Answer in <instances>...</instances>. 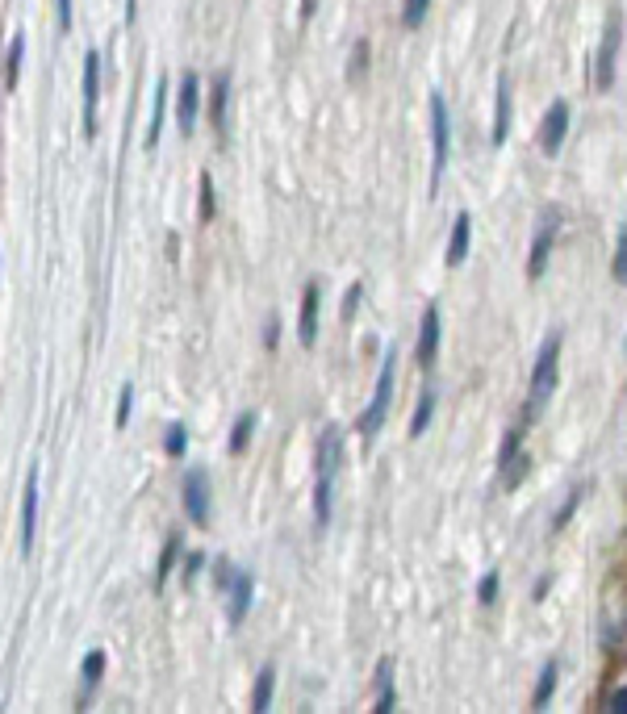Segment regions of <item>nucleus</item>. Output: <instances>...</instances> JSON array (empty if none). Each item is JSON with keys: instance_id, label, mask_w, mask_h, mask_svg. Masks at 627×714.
<instances>
[{"instance_id": "f257e3e1", "label": "nucleus", "mask_w": 627, "mask_h": 714, "mask_svg": "<svg viewBox=\"0 0 627 714\" xmlns=\"http://www.w3.org/2000/svg\"><path fill=\"white\" fill-rule=\"evenodd\" d=\"M339 468H343V431L339 426H327L318 439V456H314V522L322 531L331 527V514H335Z\"/></svg>"}, {"instance_id": "f03ea898", "label": "nucleus", "mask_w": 627, "mask_h": 714, "mask_svg": "<svg viewBox=\"0 0 627 714\" xmlns=\"http://www.w3.org/2000/svg\"><path fill=\"white\" fill-rule=\"evenodd\" d=\"M561 385V330H552V335L540 343L536 351V364H531V380H527V401H523V418L536 422L544 418L548 401Z\"/></svg>"}, {"instance_id": "7ed1b4c3", "label": "nucleus", "mask_w": 627, "mask_h": 714, "mask_svg": "<svg viewBox=\"0 0 627 714\" xmlns=\"http://www.w3.org/2000/svg\"><path fill=\"white\" fill-rule=\"evenodd\" d=\"M393 385H398V351H385V360H381V372H377V389H373V401L360 410V435L364 439H377L381 435V426L389 418V406H393Z\"/></svg>"}, {"instance_id": "20e7f679", "label": "nucleus", "mask_w": 627, "mask_h": 714, "mask_svg": "<svg viewBox=\"0 0 627 714\" xmlns=\"http://www.w3.org/2000/svg\"><path fill=\"white\" fill-rule=\"evenodd\" d=\"M427 117H431V193H435L448 172V151H452V117H448L444 92H431L427 97Z\"/></svg>"}, {"instance_id": "39448f33", "label": "nucleus", "mask_w": 627, "mask_h": 714, "mask_svg": "<svg viewBox=\"0 0 627 714\" xmlns=\"http://www.w3.org/2000/svg\"><path fill=\"white\" fill-rule=\"evenodd\" d=\"M619 46H623V13L611 9V13H607V26H602V42H598V51H594V67H590V80H594L598 92H611V88H615Z\"/></svg>"}, {"instance_id": "423d86ee", "label": "nucleus", "mask_w": 627, "mask_h": 714, "mask_svg": "<svg viewBox=\"0 0 627 714\" xmlns=\"http://www.w3.org/2000/svg\"><path fill=\"white\" fill-rule=\"evenodd\" d=\"M556 234H561V213L556 209H544V218L531 234V251H527V280H540L548 272V259H552V247H556Z\"/></svg>"}, {"instance_id": "0eeeda50", "label": "nucleus", "mask_w": 627, "mask_h": 714, "mask_svg": "<svg viewBox=\"0 0 627 714\" xmlns=\"http://www.w3.org/2000/svg\"><path fill=\"white\" fill-rule=\"evenodd\" d=\"M569 117H573L569 101H552V105L544 109V117H540V151H544L548 159L561 155L565 134H569Z\"/></svg>"}, {"instance_id": "6e6552de", "label": "nucleus", "mask_w": 627, "mask_h": 714, "mask_svg": "<svg viewBox=\"0 0 627 714\" xmlns=\"http://www.w3.org/2000/svg\"><path fill=\"white\" fill-rule=\"evenodd\" d=\"M209 502H214V485H209V472L193 468L184 476V514L193 518V527H205L209 522Z\"/></svg>"}, {"instance_id": "1a4fd4ad", "label": "nucleus", "mask_w": 627, "mask_h": 714, "mask_svg": "<svg viewBox=\"0 0 627 714\" xmlns=\"http://www.w3.org/2000/svg\"><path fill=\"white\" fill-rule=\"evenodd\" d=\"M439 339H444V318H439V305L431 301V305L423 309V322H418V347H414V355H418V364H423V368L435 364Z\"/></svg>"}, {"instance_id": "9d476101", "label": "nucleus", "mask_w": 627, "mask_h": 714, "mask_svg": "<svg viewBox=\"0 0 627 714\" xmlns=\"http://www.w3.org/2000/svg\"><path fill=\"white\" fill-rule=\"evenodd\" d=\"M97 105H101V55H84V130L88 138L97 134Z\"/></svg>"}, {"instance_id": "9b49d317", "label": "nucleus", "mask_w": 627, "mask_h": 714, "mask_svg": "<svg viewBox=\"0 0 627 714\" xmlns=\"http://www.w3.org/2000/svg\"><path fill=\"white\" fill-rule=\"evenodd\" d=\"M197 113H201V80L189 71V76L180 80V92H176V126H180V134L197 130Z\"/></svg>"}, {"instance_id": "f8f14e48", "label": "nucleus", "mask_w": 627, "mask_h": 714, "mask_svg": "<svg viewBox=\"0 0 627 714\" xmlns=\"http://www.w3.org/2000/svg\"><path fill=\"white\" fill-rule=\"evenodd\" d=\"M230 593H226V618H230V623H243V618L251 614V602H255V577L251 573H243V568H235V577H230V585H226Z\"/></svg>"}, {"instance_id": "ddd939ff", "label": "nucleus", "mask_w": 627, "mask_h": 714, "mask_svg": "<svg viewBox=\"0 0 627 714\" xmlns=\"http://www.w3.org/2000/svg\"><path fill=\"white\" fill-rule=\"evenodd\" d=\"M469 247H473V213H456L452 222V238H448V251H444V264L448 268H460L464 259H469Z\"/></svg>"}, {"instance_id": "4468645a", "label": "nucleus", "mask_w": 627, "mask_h": 714, "mask_svg": "<svg viewBox=\"0 0 627 714\" xmlns=\"http://www.w3.org/2000/svg\"><path fill=\"white\" fill-rule=\"evenodd\" d=\"M34 535H38V472H30L26 497H21V552H34Z\"/></svg>"}, {"instance_id": "2eb2a0df", "label": "nucleus", "mask_w": 627, "mask_h": 714, "mask_svg": "<svg viewBox=\"0 0 627 714\" xmlns=\"http://www.w3.org/2000/svg\"><path fill=\"white\" fill-rule=\"evenodd\" d=\"M318 301H322V293H318V284L310 280L306 293H301V318H297L301 347H314V339H318Z\"/></svg>"}, {"instance_id": "dca6fc26", "label": "nucleus", "mask_w": 627, "mask_h": 714, "mask_svg": "<svg viewBox=\"0 0 627 714\" xmlns=\"http://www.w3.org/2000/svg\"><path fill=\"white\" fill-rule=\"evenodd\" d=\"M510 138V76H498V92H494V130H490V142L502 147Z\"/></svg>"}, {"instance_id": "f3484780", "label": "nucleus", "mask_w": 627, "mask_h": 714, "mask_svg": "<svg viewBox=\"0 0 627 714\" xmlns=\"http://www.w3.org/2000/svg\"><path fill=\"white\" fill-rule=\"evenodd\" d=\"M377 714H393L398 710V685H393V660L385 656L377 664V702H373Z\"/></svg>"}, {"instance_id": "a211bd4d", "label": "nucleus", "mask_w": 627, "mask_h": 714, "mask_svg": "<svg viewBox=\"0 0 627 714\" xmlns=\"http://www.w3.org/2000/svg\"><path fill=\"white\" fill-rule=\"evenodd\" d=\"M556 681H561V664L548 660L544 669H540V681H536V694H531V706L544 710V706L552 702V694H556Z\"/></svg>"}, {"instance_id": "6ab92c4d", "label": "nucleus", "mask_w": 627, "mask_h": 714, "mask_svg": "<svg viewBox=\"0 0 627 714\" xmlns=\"http://www.w3.org/2000/svg\"><path fill=\"white\" fill-rule=\"evenodd\" d=\"M435 389H427L423 397H418V406H414V414H410V439H423L427 435V426H431V418H435Z\"/></svg>"}, {"instance_id": "aec40b11", "label": "nucleus", "mask_w": 627, "mask_h": 714, "mask_svg": "<svg viewBox=\"0 0 627 714\" xmlns=\"http://www.w3.org/2000/svg\"><path fill=\"white\" fill-rule=\"evenodd\" d=\"M164 113H168V84H155V105H151V126H147V147H155L159 134H164Z\"/></svg>"}, {"instance_id": "412c9836", "label": "nucleus", "mask_w": 627, "mask_h": 714, "mask_svg": "<svg viewBox=\"0 0 627 714\" xmlns=\"http://www.w3.org/2000/svg\"><path fill=\"white\" fill-rule=\"evenodd\" d=\"M523 456V431H519V426H510V431L502 435V447H498V460H494V468L498 472H506L510 464H515Z\"/></svg>"}, {"instance_id": "4be33fe9", "label": "nucleus", "mask_w": 627, "mask_h": 714, "mask_svg": "<svg viewBox=\"0 0 627 714\" xmlns=\"http://www.w3.org/2000/svg\"><path fill=\"white\" fill-rule=\"evenodd\" d=\"M255 410H247V414H239V422H235V431H230V456H243L247 451V443H251V435H255Z\"/></svg>"}, {"instance_id": "5701e85b", "label": "nucleus", "mask_w": 627, "mask_h": 714, "mask_svg": "<svg viewBox=\"0 0 627 714\" xmlns=\"http://www.w3.org/2000/svg\"><path fill=\"white\" fill-rule=\"evenodd\" d=\"M176 560H180V535H172V539H168L164 556H159V564H155V589H164V585H168V577H172Z\"/></svg>"}, {"instance_id": "b1692460", "label": "nucleus", "mask_w": 627, "mask_h": 714, "mask_svg": "<svg viewBox=\"0 0 627 714\" xmlns=\"http://www.w3.org/2000/svg\"><path fill=\"white\" fill-rule=\"evenodd\" d=\"M582 497H586V485H573V493L565 497V506L556 510V518H552V535H561L569 527V518L577 514V506H582Z\"/></svg>"}, {"instance_id": "393cba45", "label": "nucleus", "mask_w": 627, "mask_h": 714, "mask_svg": "<svg viewBox=\"0 0 627 714\" xmlns=\"http://www.w3.org/2000/svg\"><path fill=\"white\" fill-rule=\"evenodd\" d=\"M272 694H276V673H272V669H264V673H260V681H255L251 710H255V714H264V710L272 706Z\"/></svg>"}, {"instance_id": "a878e982", "label": "nucleus", "mask_w": 627, "mask_h": 714, "mask_svg": "<svg viewBox=\"0 0 627 714\" xmlns=\"http://www.w3.org/2000/svg\"><path fill=\"white\" fill-rule=\"evenodd\" d=\"M21 55H26V38H13L9 42V59H5V88H17V76H21Z\"/></svg>"}, {"instance_id": "bb28decb", "label": "nucleus", "mask_w": 627, "mask_h": 714, "mask_svg": "<svg viewBox=\"0 0 627 714\" xmlns=\"http://www.w3.org/2000/svg\"><path fill=\"white\" fill-rule=\"evenodd\" d=\"M611 276H615V284H627V222L619 226V238H615V255H611Z\"/></svg>"}, {"instance_id": "cd10ccee", "label": "nucleus", "mask_w": 627, "mask_h": 714, "mask_svg": "<svg viewBox=\"0 0 627 714\" xmlns=\"http://www.w3.org/2000/svg\"><path fill=\"white\" fill-rule=\"evenodd\" d=\"M226 101H230V80L218 76V80H214V97H209V109H214V126H218V130L226 126Z\"/></svg>"}, {"instance_id": "c85d7f7f", "label": "nucleus", "mask_w": 627, "mask_h": 714, "mask_svg": "<svg viewBox=\"0 0 627 714\" xmlns=\"http://www.w3.org/2000/svg\"><path fill=\"white\" fill-rule=\"evenodd\" d=\"M498 593H502V577H498V568H490V573L477 581V602H481V606H494Z\"/></svg>"}, {"instance_id": "c756f323", "label": "nucleus", "mask_w": 627, "mask_h": 714, "mask_svg": "<svg viewBox=\"0 0 627 714\" xmlns=\"http://www.w3.org/2000/svg\"><path fill=\"white\" fill-rule=\"evenodd\" d=\"M427 9H431V0H402V26L418 30L427 21Z\"/></svg>"}, {"instance_id": "7c9ffc66", "label": "nucleus", "mask_w": 627, "mask_h": 714, "mask_svg": "<svg viewBox=\"0 0 627 714\" xmlns=\"http://www.w3.org/2000/svg\"><path fill=\"white\" fill-rule=\"evenodd\" d=\"M164 451H168V456H172V460H180V456H184V451H189V431H184V426H180V422H172V426H168V439H164Z\"/></svg>"}, {"instance_id": "2f4dec72", "label": "nucleus", "mask_w": 627, "mask_h": 714, "mask_svg": "<svg viewBox=\"0 0 627 714\" xmlns=\"http://www.w3.org/2000/svg\"><path fill=\"white\" fill-rule=\"evenodd\" d=\"M80 677H84V685H97V681L105 677V652H101V648L84 656V673H80Z\"/></svg>"}, {"instance_id": "473e14b6", "label": "nucleus", "mask_w": 627, "mask_h": 714, "mask_svg": "<svg viewBox=\"0 0 627 714\" xmlns=\"http://www.w3.org/2000/svg\"><path fill=\"white\" fill-rule=\"evenodd\" d=\"M527 472H531V456H527V451H523V456H519L515 464H510V468L502 472V485H506V489H519Z\"/></svg>"}, {"instance_id": "72a5a7b5", "label": "nucleus", "mask_w": 627, "mask_h": 714, "mask_svg": "<svg viewBox=\"0 0 627 714\" xmlns=\"http://www.w3.org/2000/svg\"><path fill=\"white\" fill-rule=\"evenodd\" d=\"M368 71V42L360 38L356 46H352V63H347V80H360Z\"/></svg>"}, {"instance_id": "f704fd0d", "label": "nucleus", "mask_w": 627, "mask_h": 714, "mask_svg": "<svg viewBox=\"0 0 627 714\" xmlns=\"http://www.w3.org/2000/svg\"><path fill=\"white\" fill-rule=\"evenodd\" d=\"M360 301H364V284L356 280L352 289L343 293V309H339V318H343V322H352V318H356V309H360Z\"/></svg>"}, {"instance_id": "c9c22d12", "label": "nucleus", "mask_w": 627, "mask_h": 714, "mask_svg": "<svg viewBox=\"0 0 627 714\" xmlns=\"http://www.w3.org/2000/svg\"><path fill=\"white\" fill-rule=\"evenodd\" d=\"M214 209H218V197H214V180L201 176V222L214 218Z\"/></svg>"}, {"instance_id": "e433bc0d", "label": "nucleus", "mask_w": 627, "mask_h": 714, "mask_svg": "<svg viewBox=\"0 0 627 714\" xmlns=\"http://www.w3.org/2000/svg\"><path fill=\"white\" fill-rule=\"evenodd\" d=\"M130 410H134V389L126 385L122 397H118V414H113V426H126V422H130Z\"/></svg>"}, {"instance_id": "4c0bfd02", "label": "nucleus", "mask_w": 627, "mask_h": 714, "mask_svg": "<svg viewBox=\"0 0 627 714\" xmlns=\"http://www.w3.org/2000/svg\"><path fill=\"white\" fill-rule=\"evenodd\" d=\"M607 714H627V685H619L615 694L607 698Z\"/></svg>"}, {"instance_id": "58836bf2", "label": "nucleus", "mask_w": 627, "mask_h": 714, "mask_svg": "<svg viewBox=\"0 0 627 714\" xmlns=\"http://www.w3.org/2000/svg\"><path fill=\"white\" fill-rule=\"evenodd\" d=\"M201 568H205V556H201V552H193V556H184V581H193V577H201Z\"/></svg>"}, {"instance_id": "ea45409f", "label": "nucleus", "mask_w": 627, "mask_h": 714, "mask_svg": "<svg viewBox=\"0 0 627 714\" xmlns=\"http://www.w3.org/2000/svg\"><path fill=\"white\" fill-rule=\"evenodd\" d=\"M55 5H59V26H63V30H72V21H76L72 5H76V0H55Z\"/></svg>"}, {"instance_id": "a19ab883", "label": "nucleus", "mask_w": 627, "mask_h": 714, "mask_svg": "<svg viewBox=\"0 0 627 714\" xmlns=\"http://www.w3.org/2000/svg\"><path fill=\"white\" fill-rule=\"evenodd\" d=\"M230 577H235V564H226V560H218V573H214V581L226 589L230 585Z\"/></svg>"}, {"instance_id": "79ce46f5", "label": "nucleus", "mask_w": 627, "mask_h": 714, "mask_svg": "<svg viewBox=\"0 0 627 714\" xmlns=\"http://www.w3.org/2000/svg\"><path fill=\"white\" fill-rule=\"evenodd\" d=\"M264 343H268V347H276V343H281V318H272V322H268V330H264Z\"/></svg>"}, {"instance_id": "37998d69", "label": "nucleus", "mask_w": 627, "mask_h": 714, "mask_svg": "<svg viewBox=\"0 0 627 714\" xmlns=\"http://www.w3.org/2000/svg\"><path fill=\"white\" fill-rule=\"evenodd\" d=\"M548 589H552V577H540V585H536V602L548 598Z\"/></svg>"}, {"instance_id": "c03bdc74", "label": "nucleus", "mask_w": 627, "mask_h": 714, "mask_svg": "<svg viewBox=\"0 0 627 714\" xmlns=\"http://www.w3.org/2000/svg\"><path fill=\"white\" fill-rule=\"evenodd\" d=\"M314 9H318V0H301V21H310Z\"/></svg>"}, {"instance_id": "a18cd8bd", "label": "nucleus", "mask_w": 627, "mask_h": 714, "mask_svg": "<svg viewBox=\"0 0 627 714\" xmlns=\"http://www.w3.org/2000/svg\"><path fill=\"white\" fill-rule=\"evenodd\" d=\"M623 355H627V339H623Z\"/></svg>"}]
</instances>
